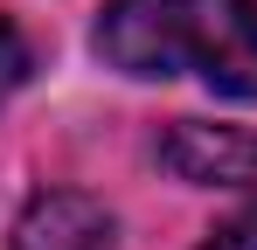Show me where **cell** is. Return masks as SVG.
Returning <instances> with one entry per match:
<instances>
[{
    "mask_svg": "<svg viewBox=\"0 0 257 250\" xmlns=\"http://www.w3.org/2000/svg\"><path fill=\"white\" fill-rule=\"evenodd\" d=\"M21 77H28V42H21V28L0 14V104L21 90Z\"/></svg>",
    "mask_w": 257,
    "mask_h": 250,
    "instance_id": "obj_4",
    "label": "cell"
},
{
    "mask_svg": "<svg viewBox=\"0 0 257 250\" xmlns=\"http://www.w3.org/2000/svg\"><path fill=\"white\" fill-rule=\"evenodd\" d=\"M111 208L84 188H42L14 222V250H104Z\"/></svg>",
    "mask_w": 257,
    "mask_h": 250,
    "instance_id": "obj_3",
    "label": "cell"
},
{
    "mask_svg": "<svg viewBox=\"0 0 257 250\" xmlns=\"http://www.w3.org/2000/svg\"><path fill=\"white\" fill-rule=\"evenodd\" d=\"M160 160L195 181V188H236L250 195L257 188V132H236V125H174L160 139Z\"/></svg>",
    "mask_w": 257,
    "mask_h": 250,
    "instance_id": "obj_2",
    "label": "cell"
},
{
    "mask_svg": "<svg viewBox=\"0 0 257 250\" xmlns=\"http://www.w3.org/2000/svg\"><path fill=\"white\" fill-rule=\"evenodd\" d=\"M97 56L125 77H202L222 97H257V0H111Z\"/></svg>",
    "mask_w": 257,
    "mask_h": 250,
    "instance_id": "obj_1",
    "label": "cell"
}]
</instances>
